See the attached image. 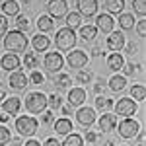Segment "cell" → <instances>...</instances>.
I'll return each instance as SVG.
<instances>
[{"label": "cell", "instance_id": "6da1fadb", "mask_svg": "<svg viewBox=\"0 0 146 146\" xmlns=\"http://www.w3.org/2000/svg\"><path fill=\"white\" fill-rule=\"evenodd\" d=\"M4 49L6 51H10V53H23L25 49H27V37L22 33V31H10V33H6L4 37Z\"/></svg>", "mask_w": 146, "mask_h": 146}, {"label": "cell", "instance_id": "7a4b0ae2", "mask_svg": "<svg viewBox=\"0 0 146 146\" xmlns=\"http://www.w3.org/2000/svg\"><path fill=\"white\" fill-rule=\"evenodd\" d=\"M55 43H56L58 51H70L72 47L76 45V33H74V29H70V27L58 29L56 37H55Z\"/></svg>", "mask_w": 146, "mask_h": 146}, {"label": "cell", "instance_id": "3957f363", "mask_svg": "<svg viewBox=\"0 0 146 146\" xmlns=\"http://www.w3.org/2000/svg\"><path fill=\"white\" fill-rule=\"evenodd\" d=\"M25 109L29 113H43L47 109V98L41 92H31L25 98Z\"/></svg>", "mask_w": 146, "mask_h": 146}, {"label": "cell", "instance_id": "277c9868", "mask_svg": "<svg viewBox=\"0 0 146 146\" xmlns=\"http://www.w3.org/2000/svg\"><path fill=\"white\" fill-rule=\"evenodd\" d=\"M37 127H39L37 119L29 117V115H23V117H18V119H16V131L22 136L35 135V133H37Z\"/></svg>", "mask_w": 146, "mask_h": 146}, {"label": "cell", "instance_id": "5b68a950", "mask_svg": "<svg viewBox=\"0 0 146 146\" xmlns=\"http://www.w3.org/2000/svg\"><path fill=\"white\" fill-rule=\"evenodd\" d=\"M138 109L135 100L131 98H121V100L115 103V113L121 115V117H129V115H135V111Z\"/></svg>", "mask_w": 146, "mask_h": 146}, {"label": "cell", "instance_id": "8992f818", "mask_svg": "<svg viewBox=\"0 0 146 146\" xmlns=\"http://www.w3.org/2000/svg\"><path fill=\"white\" fill-rule=\"evenodd\" d=\"M138 131H140V125L136 121H133V119H129V117L119 123V135L123 138H133V136L138 135Z\"/></svg>", "mask_w": 146, "mask_h": 146}, {"label": "cell", "instance_id": "52a82bcc", "mask_svg": "<svg viewBox=\"0 0 146 146\" xmlns=\"http://www.w3.org/2000/svg\"><path fill=\"white\" fill-rule=\"evenodd\" d=\"M43 64H45V68L51 72V74H56V72H60V68H62V64H64V60H62L60 53H47Z\"/></svg>", "mask_w": 146, "mask_h": 146}, {"label": "cell", "instance_id": "ba28073f", "mask_svg": "<svg viewBox=\"0 0 146 146\" xmlns=\"http://www.w3.org/2000/svg\"><path fill=\"white\" fill-rule=\"evenodd\" d=\"M66 62H68L72 68H78V70H80V68H84L86 64H88V55H86V51H80V49H76V51L68 53Z\"/></svg>", "mask_w": 146, "mask_h": 146}, {"label": "cell", "instance_id": "9c48e42d", "mask_svg": "<svg viewBox=\"0 0 146 146\" xmlns=\"http://www.w3.org/2000/svg\"><path fill=\"white\" fill-rule=\"evenodd\" d=\"M47 8H49L51 18H56V20H58V18H62V16H66L68 4H66V0H49Z\"/></svg>", "mask_w": 146, "mask_h": 146}, {"label": "cell", "instance_id": "30bf717a", "mask_svg": "<svg viewBox=\"0 0 146 146\" xmlns=\"http://www.w3.org/2000/svg\"><path fill=\"white\" fill-rule=\"evenodd\" d=\"M113 27H115V22L109 14H100L96 18V29L98 31H103V33H113Z\"/></svg>", "mask_w": 146, "mask_h": 146}, {"label": "cell", "instance_id": "8fae6325", "mask_svg": "<svg viewBox=\"0 0 146 146\" xmlns=\"http://www.w3.org/2000/svg\"><path fill=\"white\" fill-rule=\"evenodd\" d=\"M125 43H127V41H125V35L121 33V31L109 33V37H107V49L113 51V53H119L125 47Z\"/></svg>", "mask_w": 146, "mask_h": 146}, {"label": "cell", "instance_id": "7c38bea8", "mask_svg": "<svg viewBox=\"0 0 146 146\" xmlns=\"http://www.w3.org/2000/svg\"><path fill=\"white\" fill-rule=\"evenodd\" d=\"M76 121H78L82 127H90L94 121H96V111L92 107H80L78 113H76Z\"/></svg>", "mask_w": 146, "mask_h": 146}, {"label": "cell", "instance_id": "4fadbf2b", "mask_svg": "<svg viewBox=\"0 0 146 146\" xmlns=\"http://www.w3.org/2000/svg\"><path fill=\"white\" fill-rule=\"evenodd\" d=\"M27 82H29V80H27V76L23 74L22 70H14V72H10L8 84H10L12 88H16V90H22V88H25V86H29Z\"/></svg>", "mask_w": 146, "mask_h": 146}, {"label": "cell", "instance_id": "5bb4252c", "mask_svg": "<svg viewBox=\"0 0 146 146\" xmlns=\"http://www.w3.org/2000/svg\"><path fill=\"white\" fill-rule=\"evenodd\" d=\"M86 101V90L84 88H72L68 92V105L72 107H78Z\"/></svg>", "mask_w": 146, "mask_h": 146}, {"label": "cell", "instance_id": "9a60e30c", "mask_svg": "<svg viewBox=\"0 0 146 146\" xmlns=\"http://www.w3.org/2000/svg\"><path fill=\"white\" fill-rule=\"evenodd\" d=\"M78 10L82 16L92 18L98 12V0H78Z\"/></svg>", "mask_w": 146, "mask_h": 146}, {"label": "cell", "instance_id": "2e32d148", "mask_svg": "<svg viewBox=\"0 0 146 146\" xmlns=\"http://www.w3.org/2000/svg\"><path fill=\"white\" fill-rule=\"evenodd\" d=\"M20 107H22V101L16 96H10V98H6V100L2 101V109L8 115H16V113L20 111Z\"/></svg>", "mask_w": 146, "mask_h": 146}, {"label": "cell", "instance_id": "e0dca14e", "mask_svg": "<svg viewBox=\"0 0 146 146\" xmlns=\"http://www.w3.org/2000/svg\"><path fill=\"white\" fill-rule=\"evenodd\" d=\"M0 64H2V68H4V70L14 72V70H20V58H18V55H14V53H8V55L2 56Z\"/></svg>", "mask_w": 146, "mask_h": 146}, {"label": "cell", "instance_id": "ac0fdd59", "mask_svg": "<svg viewBox=\"0 0 146 146\" xmlns=\"http://www.w3.org/2000/svg\"><path fill=\"white\" fill-rule=\"evenodd\" d=\"M100 131L101 133H109V131H113L115 129V125H117V117L115 115H111V113H103L100 117Z\"/></svg>", "mask_w": 146, "mask_h": 146}, {"label": "cell", "instance_id": "d6986e66", "mask_svg": "<svg viewBox=\"0 0 146 146\" xmlns=\"http://www.w3.org/2000/svg\"><path fill=\"white\" fill-rule=\"evenodd\" d=\"M107 66H109V70H121V68L125 66V58L121 53H111V55L107 56Z\"/></svg>", "mask_w": 146, "mask_h": 146}, {"label": "cell", "instance_id": "ffe728a7", "mask_svg": "<svg viewBox=\"0 0 146 146\" xmlns=\"http://www.w3.org/2000/svg\"><path fill=\"white\" fill-rule=\"evenodd\" d=\"M55 131H56V135H62V136L70 135V131H72V121H68L66 117L55 121Z\"/></svg>", "mask_w": 146, "mask_h": 146}, {"label": "cell", "instance_id": "44dd1931", "mask_svg": "<svg viewBox=\"0 0 146 146\" xmlns=\"http://www.w3.org/2000/svg\"><path fill=\"white\" fill-rule=\"evenodd\" d=\"M49 45H51V41H49V37H45V35H35L33 37V49L37 51V53H43V51H47L49 49Z\"/></svg>", "mask_w": 146, "mask_h": 146}, {"label": "cell", "instance_id": "7402d4cb", "mask_svg": "<svg viewBox=\"0 0 146 146\" xmlns=\"http://www.w3.org/2000/svg\"><path fill=\"white\" fill-rule=\"evenodd\" d=\"M2 12L6 16H18L20 14V4L16 0H4L2 2Z\"/></svg>", "mask_w": 146, "mask_h": 146}, {"label": "cell", "instance_id": "603a6c76", "mask_svg": "<svg viewBox=\"0 0 146 146\" xmlns=\"http://www.w3.org/2000/svg\"><path fill=\"white\" fill-rule=\"evenodd\" d=\"M125 8V0H105V10L109 14H121Z\"/></svg>", "mask_w": 146, "mask_h": 146}, {"label": "cell", "instance_id": "cb8c5ba5", "mask_svg": "<svg viewBox=\"0 0 146 146\" xmlns=\"http://www.w3.org/2000/svg\"><path fill=\"white\" fill-rule=\"evenodd\" d=\"M53 84L58 86V88H68V86L72 84V80H70V76L64 74V72H56L55 78H53Z\"/></svg>", "mask_w": 146, "mask_h": 146}, {"label": "cell", "instance_id": "d4e9b609", "mask_svg": "<svg viewBox=\"0 0 146 146\" xmlns=\"http://www.w3.org/2000/svg\"><path fill=\"white\" fill-rule=\"evenodd\" d=\"M37 27H39V31H51V29L55 27L53 18H51V16H39V20H37Z\"/></svg>", "mask_w": 146, "mask_h": 146}, {"label": "cell", "instance_id": "484cf974", "mask_svg": "<svg viewBox=\"0 0 146 146\" xmlns=\"http://www.w3.org/2000/svg\"><path fill=\"white\" fill-rule=\"evenodd\" d=\"M125 84H127L125 76H119V74H115V76L109 80V88H111V92H121V90H125Z\"/></svg>", "mask_w": 146, "mask_h": 146}, {"label": "cell", "instance_id": "4316f807", "mask_svg": "<svg viewBox=\"0 0 146 146\" xmlns=\"http://www.w3.org/2000/svg\"><path fill=\"white\" fill-rule=\"evenodd\" d=\"M23 64H25V68L37 70V66H39V56H37V53H25V56H23Z\"/></svg>", "mask_w": 146, "mask_h": 146}, {"label": "cell", "instance_id": "83f0119b", "mask_svg": "<svg viewBox=\"0 0 146 146\" xmlns=\"http://www.w3.org/2000/svg\"><path fill=\"white\" fill-rule=\"evenodd\" d=\"M96 107L103 113H109V109L113 107V101L109 98H105V96H98V100H96Z\"/></svg>", "mask_w": 146, "mask_h": 146}, {"label": "cell", "instance_id": "f1b7e54d", "mask_svg": "<svg viewBox=\"0 0 146 146\" xmlns=\"http://www.w3.org/2000/svg\"><path fill=\"white\" fill-rule=\"evenodd\" d=\"M119 25L123 29H133L135 27V16L133 14H119Z\"/></svg>", "mask_w": 146, "mask_h": 146}, {"label": "cell", "instance_id": "f546056e", "mask_svg": "<svg viewBox=\"0 0 146 146\" xmlns=\"http://www.w3.org/2000/svg\"><path fill=\"white\" fill-rule=\"evenodd\" d=\"M98 35V29H96V25H82L80 27V37L84 39V41H90Z\"/></svg>", "mask_w": 146, "mask_h": 146}, {"label": "cell", "instance_id": "4dcf8cb0", "mask_svg": "<svg viewBox=\"0 0 146 146\" xmlns=\"http://www.w3.org/2000/svg\"><path fill=\"white\" fill-rule=\"evenodd\" d=\"M60 146H84V138L80 135H66V140Z\"/></svg>", "mask_w": 146, "mask_h": 146}, {"label": "cell", "instance_id": "1f68e13d", "mask_svg": "<svg viewBox=\"0 0 146 146\" xmlns=\"http://www.w3.org/2000/svg\"><path fill=\"white\" fill-rule=\"evenodd\" d=\"M131 94H133V98H135L136 101H142L146 98V88L142 84H135V86L131 88Z\"/></svg>", "mask_w": 146, "mask_h": 146}, {"label": "cell", "instance_id": "d6a6232c", "mask_svg": "<svg viewBox=\"0 0 146 146\" xmlns=\"http://www.w3.org/2000/svg\"><path fill=\"white\" fill-rule=\"evenodd\" d=\"M80 22H82V18H80V14H76V12H72V14L66 16V27H70V29L80 27Z\"/></svg>", "mask_w": 146, "mask_h": 146}, {"label": "cell", "instance_id": "836d02e7", "mask_svg": "<svg viewBox=\"0 0 146 146\" xmlns=\"http://www.w3.org/2000/svg\"><path fill=\"white\" fill-rule=\"evenodd\" d=\"M76 80H78L80 84H90L92 80H94V74H92V72H88V70H84V68H80Z\"/></svg>", "mask_w": 146, "mask_h": 146}, {"label": "cell", "instance_id": "e575fe53", "mask_svg": "<svg viewBox=\"0 0 146 146\" xmlns=\"http://www.w3.org/2000/svg\"><path fill=\"white\" fill-rule=\"evenodd\" d=\"M27 80H29L31 84H35V86H41V84L45 82V76H43L39 70H31V74H29V78H27Z\"/></svg>", "mask_w": 146, "mask_h": 146}, {"label": "cell", "instance_id": "d590c367", "mask_svg": "<svg viewBox=\"0 0 146 146\" xmlns=\"http://www.w3.org/2000/svg\"><path fill=\"white\" fill-rule=\"evenodd\" d=\"M47 105H49L51 109H58V107L62 105V100H60V96H58V94H53V96H49V98H47Z\"/></svg>", "mask_w": 146, "mask_h": 146}, {"label": "cell", "instance_id": "8d00e7d4", "mask_svg": "<svg viewBox=\"0 0 146 146\" xmlns=\"http://www.w3.org/2000/svg\"><path fill=\"white\" fill-rule=\"evenodd\" d=\"M10 138H12L10 131H8L4 125H0V146H6L8 142H10Z\"/></svg>", "mask_w": 146, "mask_h": 146}, {"label": "cell", "instance_id": "74e56055", "mask_svg": "<svg viewBox=\"0 0 146 146\" xmlns=\"http://www.w3.org/2000/svg\"><path fill=\"white\" fill-rule=\"evenodd\" d=\"M133 6L138 16H146V0H133Z\"/></svg>", "mask_w": 146, "mask_h": 146}, {"label": "cell", "instance_id": "f35d334b", "mask_svg": "<svg viewBox=\"0 0 146 146\" xmlns=\"http://www.w3.org/2000/svg\"><path fill=\"white\" fill-rule=\"evenodd\" d=\"M16 25H18V31H27L29 29V20L25 18V16H18V22H16Z\"/></svg>", "mask_w": 146, "mask_h": 146}, {"label": "cell", "instance_id": "ab89813d", "mask_svg": "<svg viewBox=\"0 0 146 146\" xmlns=\"http://www.w3.org/2000/svg\"><path fill=\"white\" fill-rule=\"evenodd\" d=\"M136 68H140L138 64H135V62H131V64H127V66H123V70H125V74L127 76H133L136 72Z\"/></svg>", "mask_w": 146, "mask_h": 146}, {"label": "cell", "instance_id": "60d3db41", "mask_svg": "<svg viewBox=\"0 0 146 146\" xmlns=\"http://www.w3.org/2000/svg\"><path fill=\"white\" fill-rule=\"evenodd\" d=\"M136 31H138V35H140V37H146V22H144V20H142V22H138Z\"/></svg>", "mask_w": 146, "mask_h": 146}, {"label": "cell", "instance_id": "b9f144b4", "mask_svg": "<svg viewBox=\"0 0 146 146\" xmlns=\"http://www.w3.org/2000/svg\"><path fill=\"white\" fill-rule=\"evenodd\" d=\"M6 29H8V22H6L4 16H0V35L6 33Z\"/></svg>", "mask_w": 146, "mask_h": 146}, {"label": "cell", "instance_id": "7bdbcfd3", "mask_svg": "<svg viewBox=\"0 0 146 146\" xmlns=\"http://www.w3.org/2000/svg\"><path fill=\"white\" fill-rule=\"evenodd\" d=\"M86 140H88L90 144H94V142L98 140V135H96V133H92V131H88V133H86Z\"/></svg>", "mask_w": 146, "mask_h": 146}, {"label": "cell", "instance_id": "ee69618b", "mask_svg": "<svg viewBox=\"0 0 146 146\" xmlns=\"http://www.w3.org/2000/svg\"><path fill=\"white\" fill-rule=\"evenodd\" d=\"M43 123H53V111H45L43 113Z\"/></svg>", "mask_w": 146, "mask_h": 146}, {"label": "cell", "instance_id": "f6af8a7d", "mask_svg": "<svg viewBox=\"0 0 146 146\" xmlns=\"http://www.w3.org/2000/svg\"><path fill=\"white\" fill-rule=\"evenodd\" d=\"M43 146H60V142L56 140V138H47L45 140V144Z\"/></svg>", "mask_w": 146, "mask_h": 146}, {"label": "cell", "instance_id": "bcb514c9", "mask_svg": "<svg viewBox=\"0 0 146 146\" xmlns=\"http://www.w3.org/2000/svg\"><path fill=\"white\" fill-rule=\"evenodd\" d=\"M94 92H96V94H101V92H103V82H96V86H94Z\"/></svg>", "mask_w": 146, "mask_h": 146}, {"label": "cell", "instance_id": "7dc6e473", "mask_svg": "<svg viewBox=\"0 0 146 146\" xmlns=\"http://www.w3.org/2000/svg\"><path fill=\"white\" fill-rule=\"evenodd\" d=\"M8 144H10V146H23L20 138H10V142H8Z\"/></svg>", "mask_w": 146, "mask_h": 146}, {"label": "cell", "instance_id": "c3c4849f", "mask_svg": "<svg viewBox=\"0 0 146 146\" xmlns=\"http://www.w3.org/2000/svg\"><path fill=\"white\" fill-rule=\"evenodd\" d=\"M72 113V105H64L62 107V115H70Z\"/></svg>", "mask_w": 146, "mask_h": 146}, {"label": "cell", "instance_id": "681fc988", "mask_svg": "<svg viewBox=\"0 0 146 146\" xmlns=\"http://www.w3.org/2000/svg\"><path fill=\"white\" fill-rule=\"evenodd\" d=\"M92 56H101V49H100V47H94V51H92Z\"/></svg>", "mask_w": 146, "mask_h": 146}, {"label": "cell", "instance_id": "f907efd6", "mask_svg": "<svg viewBox=\"0 0 146 146\" xmlns=\"http://www.w3.org/2000/svg\"><path fill=\"white\" fill-rule=\"evenodd\" d=\"M23 146H41V144H39L37 140H27V142H25Z\"/></svg>", "mask_w": 146, "mask_h": 146}, {"label": "cell", "instance_id": "816d5d0a", "mask_svg": "<svg viewBox=\"0 0 146 146\" xmlns=\"http://www.w3.org/2000/svg\"><path fill=\"white\" fill-rule=\"evenodd\" d=\"M8 117H10L8 113H4V115H0V123H6V121H8Z\"/></svg>", "mask_w": 146, "mask_h": 146}, {"label": "cell", "instance_id": "f5cc1de1", "mask_svg": "<svg viewBox=\"0 0 146 146\" xmlns=\"http://www.w3.org/2000/svg\"><path fill=\"white\" fill-rule=\"evenodd\" d=\"M127 51H129V53H135V51H136V47L133 45V43H131V45H127Z\"/></svg>", "mask_w": 146, "mask_h": 146}, {"label": "cell", "instance_id": "db71d44e", "mask_svg": "<svg viewBox=\"0 0 146 146\" xmlns=\"http://www.w3.org/2000/svg\"><path fill=\"white\" fill-rule=\"evenodd\" d=\"M4 100H6V92H4V90H0V103H2Z\"/></svg>", "mask_w": 146, "mask_h": 146}, {"label": "cell", "instance_id": "11a10c76", "mask_svg": "<svg viewBox=\"0 0 146 146\" xmlns=\"http://www.w3.org/2000/svg\"><path fill=\"white\" fill-rule=\"evenodd\" d=\"M105 146H115V142H113V140H107V142H105Z\"/></svg>", "mask_w": 146, "mask_h": 146}, {"label": "cell", "instance_id": "9f6ffc18", "mask_svg": "<svg viewBox=\"0 0 146 146\" xmlns=\"http://www.w3.org/2000/svg\"><path fill=\"white\" fill-rule=\"evenodd\" d=\"M22 2H25V4H29V2H33V0H22Z\"/></svg>", "mask_w": 146, "mask_h": 146}]
</instances>
